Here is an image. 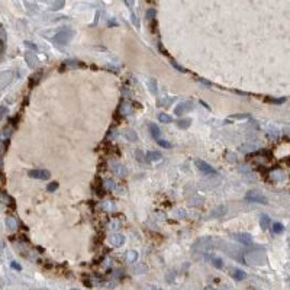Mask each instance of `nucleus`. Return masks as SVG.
I'll return each mask as SVG.
<instances>
[{"label": "nucleus", "mask_w": 290, "mask_h": 290, "mask_svg": "<svg viewBox=\"0 0 290 290\" xmlns=\"http://www.w3.org/2000/svg\"><path fill=\"white\" fill-rule=\"evenodd\" d=\"M244 263L250 266H264L267 263V255L261 252V250H250L244 255Z\"/></svg>", "instance_id": "1"}, {"label": "nucleus", "mask_w": 290, "mask_h": 290, "mask_svg": "<svg viewBox=\"0 0 290 290\" xmlns=\"http://www.w3.org/2000/svg\"><path fill=\"white\" fill-rule=\"evenodd\" d=\"M215 242L212 241V238L209 236H202L199 238L197 241H194V244L192 245V251L193 252H208L210 250H213Z\"/></svg>", "instance_id": "2"}, {"label": "nucleus", "mask_w": 290, "mask_h": 290, "mask_svg": "<svg viewBox=\"0 0 290 290\" xmlns=\"http://www.w3.org/2000/svg\"><path fill=\"white\" fill-rule=\"evenodd\" d=\"M218 245L220 247L222 251H225L228 255H231V257L239 260L241 263H244V257L241 255V251H239V248H238L236 245L231 244V242H218Z\"/></svg>", "instance_id": "3"}, {"label": "nucleus", "mask_w": 290, "mask_h": 290, "mask_svg": "<svg viewBox=\"0 0 290 290\" xmlns=\"http://www.w3.org/2000/svg\"><path fill=\"white\" fill-rule=\"evenodd\" d=\"M73 36H74V31H71V29H62V31H60L54 36V41L58 42V44H68L73 39Z\"/></svg>", "instance_id": "4"}, {"label": "nucleus", "mask_w": 290, "mask_h": 290, "mask_svg": "<svg viewBox=\"0 0 290 290\" xmlns=\"http://www.w3.org/2000/svg\"><path fill=\"white\" fill-rule=\"evenodd\" d=\"M245 200H250V202H255V203H261V205H267V197L263 196L261 193L255 192V190H250L247 192L245 194Z\"/></svg>", "instance_id": "5"}, {"label": "nucleus", "mask_w": 290, "mask_h": 290, "mask_svg": "<svg viewBox=\"0 0 290 290\" xmlns=\"http://www.w3.org/2000/svg\"><path fill=\"white\" fill-rule=\"evenodd\" d=\"M29 177L32 179H38V180H48L51 177V173L48 170H44V168H33V170H29Z\"/></svg>", "instance_id": "6"}, {"label": "nucleus", "mask_w": 290, "mask_h": 290, "mask_svg": "<svg viewBox=\"0 0 290 290\" xmlns=\"http://www.w3.org/2000/svg\"><path fill=\"white\" fill-rule=\"evenodd\" d=\"M193 102L192 100H187V102H181L180 104H177L175 106V110H174V113L177 116H181V115H186L187 112H190V110L193 109Z\"/></svg>", "instance_id": "7"}, {"label": "nucleus", "mask_w": 290, "mask_h": 290, "mask_svg": "<svg viewBox=\"0 0 290 290\" xmlns=\"http://www.w3.org/2000/svg\"><path fill=\"white\" fill-rule=\"evenodd\" d=\"M194 164H196L197 168L200 170L202 173H205V174H216V173H218V171H216L212 165H209L208 163H206V161H203V160H196V161H194Z\"/></svg>", "instance_id": "8"}, {"label": "nucleus", "mask_w": 290, "mask_h": 290, "mask_svg": "<svg viewBox=\"0 0 290 290\" xmlns=\"http://www.w3.org/2000/svg\"><path fill=\"white\" fill-rule=\"evenodd\" d=\"M12 78H13V71H3L0 74V92L10 84Z\"/></svg>", "instance_id": "9"}, {"label": "nucleus", "mask_w": 290, "mask_h": 290, "mask_svg": "<svg viewBox=\"0 0 290 290\" xmlns=\"http://www.w3.org/2000/svg\"><path fill=\"white\" fill-rule=\"evenodd\" d=\"M234 238H235L238 242H241L242 245H250L252 242V238L250 234H247V232H236V234H234Z\"/></svg>", "instance_id": "10"}, {"label": "nucleus", "mask_w": 290, "mask_h": 290, "mask_svg": "<svg viewBox=\"0 0 290 290\" xmlns=\"http://www.w3.org/2000/svg\"><path fill=\"white\" fill-rule=\"evenodd\" d=\"M109 242L112 247H116V248H119V247H122L123 244H125V236L122 235V234H115V235H112L109 238Z\"/></svg>", "instance_id": "11"}, {"label": "nucleus", "mask_w": 290, "mask_h": 290, "mask_svg": "<svg viewBox=\"0 0 290 290\" xmlns=\"http://www.w3.org/2000/svg\"><path fill=\"white\" fill-rule=\"evenodd\" d=\"M231 276L238 281H242V280L247 279V273L244 270H239V268H231Z\"/></svg>", "instance_id": "12"}, {"label": "nucleus", "mask_w": 290, "mask_h": 290, "mask_svg": "<svg viewBox=\"0 0 290 290\" xmlns=\"http://www.w3.org/2000/svg\"><path fill=\"white\" fill-rule=\"evenodd\" d=\"M226 212H228L226 206H225V205H220V206H216V208L210 212V216H212V218H220V216L226 215Z\"/></svg>", "instance_id": "13"}, {"label": "nucleus", "mask_w": 290, "mask_h": 290, "mask_svg": "<svg viewBox=\"0 0 290 290\" xmlns=\"http://www.w3.org/2000/svg\"><path fill=\"white\" fill-rule=\"evenodd\" d=\"M161 153L158 151H148L145 154V161H149V163H155V161H160L161 160Z\"/></svg>", "instance_id": "14"}, {"label": "nucleus", "mask_w": 290, "mask_h": 290, "mask_svg": "<svg viewBox=\"0 0 290 290\" xmlns=\"http://www.w3.org/2000/svg\"><path fill=\"white\" fill-rule=\"evenodd\" d=\"M132 110H134V107H132L131 103H128V102H122L121 107H119V113H121L122 116H128L132 113Z\"/></svg>", "instance_id": "15"}, {"label": "nucleus", "mask_w": 290, "mask_h": 290, "mask_svg": "<svg viewBox=\"0 0 290 290\" xmlns=\"http://www.w3.org/2000/svg\"><path fill=\"white\" fill-rule=\"evenodd\" d=\"M123 137H125L128 141H131V142H137L138 141V135L134 129H125V131H123Z\"/></svg>", "instance_id": "16"}, {"label": "nucleus", "mask_w": 290, "mask_h": 290, "mask_svg": "<svg viewBox=\"0 0 290 290\" xmlns=\"http://www.w3.org/2000/svg\"><path fill=\"white\" fill-rule=\"evenodd\" d=\"M148 87H149V92H151V94H154V96H157V93H158V84H157V80L155 78H148Z\"/></svg>", "instance_id": "17"}, {"label": "nucleus", "mask_w": 290, "mask_h": 290, "mask_svg": "<svg viewBox=\"0 0 290 290\" xmlns=\"http://www.w3.org/2000/svg\"><path fill=\"white\" fill-rule=\"evenodd\" d=\"M148 129H149V134L153 135V138H155V139H160L161 131H160V128L157 126V123H149V125H148Z\"/></svg>", "instance_id": "18"}, {"label": "nucleus", "mask_w": 290, "mask_h": 290, "mask_svg": "<svg viewBox=\"0 0 290 290\" xmlns=\"http://www.w3.org/2000/svg\"><path fill=\"white\" fill-rule=\"evenodd\" d=\"M113 167H115V168H112V170H113V171H115V173L119 175V177H126V175H128V170H126L125 165L113 164Z\"/></svg>", "instance_id": "19"}, {"label": "nucleus", "mask_w": 290, "mask_h": 290, "mask_svg": "<svg viewBox=\"0 0 290 290\" xmlns=\"http://www.w3.org/2000/svg\"><path fill=\"white\" fill-rule=\"evenodd\" d=\"M41 77H42V71H38V73H35V74H32L31 78H29V87H35L39 83Z\"/></svg>", "instance_id": "20"}, {"label": "nucleus", "mask_w": 290, "mask_h": 290, "mask_svg": "<svg viewBox=\"0 0 290 290\" xmlns=\"http://www.w3.org/2000/svg\"><path fill=\"white\" fill-rule=\"evenodd\" d=\"M25 60H26V62H29L32 67H35L36 64H38V58H36V55L33 54V52H28L26 57H25Z\"/></svg>", "instance_id": "21"}, {"label": "nucleus", "mask_w": 290, "mask_h": 290, "mask_svg": "<svg viewBox=\"0 0 290 290\" xmlns=\"http://www.w3.org/2000/svg\"><path fill=\"white\" fill-rule=\"evenodd\" d=\"M190 125H192V119H180V121L177 122V126L180 129H189Z\"/></svg>", "instance_id": "22"}, {"label": "nucleus", "mask_w": 290, "mask_h": 290, "mask_svg": "<svg viewBox=\"0 0 290 290\" xmlns=\"http://www.w3.org/2000/svg\"><path fill=\"white\" fill-rule=\"evenodd\" d=\"M138 260V252L134 251V250H131V251L126 252V261H129V263H135Z\"/></svg>", "instance_id": "23"}, {"label": "nucleus", "mask_w": 290, "mask_h": 290, "mask_svg": "<svg viewBox=\"0 0 290 290\" xmlns=\"http://www.w3.org/2000/svg\"><path fill=\"white\" fill-rule=\"evenodd\" d=\"M155 16H157V10H155V9H148V10L145 12V19L149 21V22H153Z\"/></svg>", "instance_id": "24"}, {"label": "nucleus", "mask_w": 290, "mask_h": 290, "mask_svg": "<svg viewBox=\"0 0 290 290\" xmlns=\"http://www.w3.org/2000/svg\"><path fill=\"white\" fill-rule=\"evenodd\" d=\"M260 225H261L263 229H267L268 226H270V218H268L267 215H263V216H261V219H260Z\"/></svg>", "instance_id": "25"}, {"label": "nucleus", "mask_w": 290, "mask_h": 290, "mask_svg": "<svg viewBox=\"0 0 290 290\" xmlns=\"http://www.w3.org/2000/svg\"><path fill=\"white\" fill-rule=\"evenodd\" d=\"M271 229H273L274 234H281V232H284V226L280 224V222H276V224H273Z\"/></svg>", "instance_id": "26"}, {"label": "nucleus", "mask_w": 290, "mask_h": 290, "mask_svg": "<svg viewBox=\"0 0 290 290\" xmlns=\"http://www.w3.org/2000/svg\"><path fill=\"white\" fill-rule=\"evenodd\" d=\"M158 121L163 122V123H170V122H173V118H171L170 115H167V113H160Z\"/></svg>", "instance_id": "27"}, {"label": "nucleus", "mask_w": 290, "mask_h": 290, "mask_svg": "<svg viewBox=\"0 0 290 290\" xmlns=\"http://www.w3.org/2000/svg\"><path fill=\"white\" fill-rule=\"evenodd\" d=\"M6 225H7L10 229H16L17 228V220H15L13 218L9 216V218H6Z\"/></svg>", "instance_id": "28"}, {"label": "nucleus", "mask_w": 290, "mask_h": 290, "mask_svg": "<svg viewBox=\"0 0 290 290\" xmlns=\"http://www.w3.org/2000/svg\"><path fill=\"white\" fill-rule=\"evenodd\" d=\"M212 264L215 266V268H218V270H220V268L224 267V263H222V260L219 257H213L212 258Z\"/></svg>", "instance_id": "29"}, {"label": "nucleus", "mask_w": 290, "mask_h": 290, "mask_svg": "<svg viewBox=\"0 0 290 290\" xmlns=\"http://www.w3.org/2000/svg\"><path fill=\"white\" fill-rule=\"evenodd\" d=\"M248 118H250L248 113H234V115H231V119H238V121H241V119H248Z\"/></svg>", "instance_id": "30"}, {"label": "nucleus", "mask_w": 290, "mask_h": 290, "mask_svg": "<svg viewBox=\"0 0 290 290\" xmlns=\"http://www.w3.org/2000/svg\"><path fill=\"white\" fill-rule=\"evenodd\" d=\"M170 62H171V66L174 67V68L177 70V71H180V73H187L186 68H184V67H181L180 64H179V62H175L174 60H170Z\"/></svg>", "instance_id": "31"}, {"label": "nucleus", "mask_w": 290, "mask_h": 290, "mask_svg": "<svg viewBox=\"0 0 290 290\" xmlns=\"http://www.w3.org/2000/svg\"><path fill=\"white\" fill-rule=\"evenodd\" d=\"M62 6H64V0H60V2H54L49 9H51V10H60Z\"/></svg>", "instance_id": "32"}, {"label": "nucleus", "mask_w": 290, "mask_h": 290, "mask_svg": "<svg viewBox=\"0 0 290 290\" xmlns=\"http://www.w3.org/2000/svg\"><path fill=\"white\" fill-rule=\"evenodd\" d=\"M171 103H173V99L171 97H164L163 100H160L158 102V106H170Z\"/></svg>", "instance_id": "33"}, {"label": "nucleus", "mask_w": 290, "mask_h": 290, "mask_svg": "<svg viewBox=\"0 0 290 290\" xmlns=\"http://www.w3.org/2000/svg\"><path fill=\"white\" fill-rule=\"evenodd\" d=\"M135 155H137V160L139 163H144V161H145V155H144V153L141 149H137V151H135Z\"/></svg>", "instance_id": "34"}, {"label": "nucleus", "mask_w": 290, "mask_h": 290, "mask_svg": "<svg viewBox=\"0 0 290 290\" xmlns=\"http://www.w3.org/2000/svg\"><path fill=\"white\" fill-rule=\"evenodd\" d=\"M57 189H58V183H57V181H52V183H49L48 186H47V190H48V192H55Z\"/></svg>", "instance_id": "35"}, {"label": "nucleus", "mask_w": 290, "mask_h": 290, "mask_svg": "<svg viewBox=\"0 0 290 290\" xmlns=\"http://www.w3.org/2000/svg\"><path fill=\"white\" fill-rule=\"evenodd\" d=\"M157 142H158V145H161L163 148H171L173 147L168 141H164V139H157Z\"/></svg>", "instance_id": "36"}, {"label": "nucleus", "mask_w": 290, "mask_h": 290, "mask_svg": "<svg viewBox=\"0 0 290 290\" xmlns=\"http://www.w3.org/2000/svg\"><path fill=\"white\" fill-rule=\"evenodd\" d=\"M131 22L135 25V28L141 26V23H139V21H138V17H137V15H135V13H132V15H131Z\"/></svg>", "instance_id": "37"}, {"label": "nucleus", "mask_w": 290, "mask_h": 290, "mask_svg": "<svg viewBox=\"0 0 290 290\" xmlns=\"http://www.w3.org/2000/svg\"><path fill=\"white\" fill-rule=\"evenodd\" d=\"M12 129H13L12 126H7V128H5V129L2 131V135H3V137H5V138H9V137H10V132H12Z\"/></svg>", "instance_id": "38"}, {"label": "nucleus", "mask_w": 290, "mask_h": 290, "mask_svg": "<svg viewBox=\"0 0 290 290\" xmlns=\"http://www.w3.org/2000/svg\"><path fill=\"white\" fill-rule=\"evenodd\" d=\"M7 110H9L7 109V106H0V121L7 115Z\"/></svg>", "instance_id": "39"}, {"label": "nucleus", "mask_w": 290, "mask_h": 290, "mask_svg": "<svg viewBox=\"0 0 290 290\" xmlns=\"http://www.w3.org/2000/svg\"><path fill=\"white\" fill-rule=\"evenodd\" d=\"M270 102H273L276 104H281L286 102V97H279V99H270Z\"/></svg>", "instance_id": "40"}, {"label": "nucleus", "mask_w": 290, "mask_h": 290, "mask_svg": "<svg viewBox=\"0 0 290 290\" xmlns=\"http://www.w3.org/2000/svg\"><path fill=\"white\" fill-rule=\"evenodd\" d=\"M104 187H106V189H115V183H113V181H112V180H107V181H106V183H104Z\"/></svg>", "instance_id": "41"}, {"label": "nucleus", "mask_w": 290, "mask_h": 290, "mask_svg": "<svg viewBox=\"0 0 290 290\" xmlns=\"http://www.w3.org/2000/svg\"><path fill=\"white\" fill-rule=\"evenodd\" d=\"M12 268H15V270H22V267H21V264H17V263H12Z\"/></svg>", "instance_id": "42"}, {"label": "nucleus", "mask_w": 290, "mask_h": 290, "mask_svg": "<svg viewBox=\"0 0 290 290\" xmlns=\"http://www.w3.org/2000/svg\"><path fill=\"white\" fill-rule=\"evenodd\" d=\"M197 81H200L202 84H206V86H210V83H209L208 80H203V78H197Z\"/></svg>", "instance_id": "43"}, {"label": "nucleus", "mask_w": 290, "mask_h": 290, "mask_svg": "<svg viewBox=\"0 0 290 290\" xmlns=\"http://www.w3.org/2000/svg\"><path fill=\"white\" fill-rule=\"evenodd\" d=\"M200 103H202V106H205V107H206V109H208V110H210V107H209V106H208V104H206V103H205L203 100H202V102H200Z\"/></svg>", "instance_id": "44"}, {"label": "nucleus", "mask_w": 290, "mask_h": 290, "mask_svg": "<svg viewBox=\"0 0 290 290\" xmlns=\"http://www.w3.org/2000/svg\"><path fill=\"white\" fill-rule=\"evenodd\" d=\"M205 290H215L213 287H210V286H208V287H205Z\"/></svg>", "instance_id": "45"}, {"label": "nucleus", "mask_w": 290, "mask_h": 290, "mask_svg": "<svg viewBox=\"0 0 290 290\" xmlns=\"http://www.w3.org/2000/svg\"><path fill=\"white\" fill-rule=\"evenodd\" d=\"M2 179H3V174H2V171H0V181H2Z\"/></svg>", "instance_id": "46"}, {"label": "nucleus", "mask_w": 290, "mask_h": 290, "mask_svg": "<svg viewBox=\"0 0 290 290\" xmlns=\"http://www.w3.org/2000/svg\"><path fill=\"white\" fill-rule=\"evenodd\" d=\"M0 165H2V155H0Z\"/></svg>", "instance_id": "47"}]
</instances>
